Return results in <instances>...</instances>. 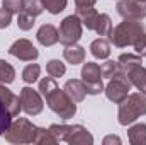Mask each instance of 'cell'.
Wrapping results in <instances>:
<instances>
[{
  "instance_id": "obj_10",
  "label": "cell",
  "mask_w": 146,
  "mask_h": 145,
  "mask_svg": "<svg viewBox=\"0 0 146 145\" xmlns=\"http://www.w3.org/2000/svg\"><path fill=\"white\" fill-rule=\"evenodd\" d=\"M19 97H21V106H22V109L29 116H37L42 111V108H44L41 92L34 91L33 87H22Z\"/></svg>"
},
{
  "instance_id": "obj_7",
  "label": "cell",
  "mask_w": 146,
  "mask_h": 145,
  "mask_svg": "<svg viewBox=\"0 0 146 145\" xmlns=\"http://www.w3.org/2000/svg\"><path fill=\"white\" fill-rule=\"evenodd\" d=\"M82 82L85 84L87 94L90 96H97L104 91V84H102V72L100 67L94 62H87L82 68Z\"/></svg>"
},
{
  "instance_id": "obj_2",
  "label": "cell",
  "mask_w": 146,
  "mask_h": 145,
  "mask_svg": "<svg viewBox=\"0 0 146 145\" xmlns=\"http://www.w3.org/2000/svg\"><path fill=\"white\" fill-rule=\"evenodd\" d=\"M145 33L146 31L143 22L124 19V22L112 28V31L109 34V41L117 48H126V46H133L138 41V38L141 34H145Z\"/></svg>"
},
{
  "instance_id": "obj_16",
  "label": "cell",
  "mask_w": 146,
  "mask_h": 145,
  "mask_svg": "<svg viewBox=\"0 0 146 145\" xmlns=\"http://www.w3.org/2000/svg\"><path fill=\"white\" fill-rule=\"evenodd\" d=\"M129 142L133 145H146V125L145 123H136L127 130Z\"/></svg>"
},
{
  "instance_id": "obj_21",
  "label": "cell",
  "mask_w": 146,
  "mask_h": 145,
  "mask_svg": "<svg viewBox=\"0 0 146 145\" xmlns=\"http://www.w3.org/2000/svg\"><path fill=\"white\" fill-rule=\"evenodd\" d=\"M46 72H48V75H51L53 79H58V77H63L65 75L66 67L60 60H49L48 65H46Z\"/></svg>"
},
{
  "instance_id": "obj_9",
  "label": "cell",
  "mask_w": 146,
  "mask_h": 145,
  "mask_svg": "<svg viewBox=\"0 0 146 145\" xmlns=\"http://www.w3.org/2000/svg\"><path fill=\"white\" fill-rule=\"evenodd\" d=\"M115 9L122 19L143 21L146 17V2L141 0H119Z\"/></svg>"
},
{
  "instance_id": "obj_27",
  "label": "cell",
  "mask_w": 146,
  "mask_h": 145,
  "mask_svg": "<svg viewBox=\"0 0 146 145\" xmlns=\"http://www.w3.org/2000/svg\"><path fill=\"white\" fill-rule=\"evenodd\" d=\"M34 144H46V145H54L58 144V140L53 137V133L49 132V128H37L36 133V142Z\"/></svg>"
},
{
  "instance_id": "obj_28",
  "label": "cell",
  "mask_w": 146,
  "mask_h": 145,
  "mask_svg": "<svg viewBox=\"0 0 146 145\" xmlns=\"http://www.w3.org/2000/svg\"><path fill=\"white\" fill-rule=\"evenodd\" d=\"M100 72H102V77L112 79L115 73H119V63H117V62H112V60H107L106 63H102Z\"/></svg>"
},
{
  "instance_id": "obj_12",
  "label": "cell",
  "mask_w": 146,
  "mask_h": 145,
  "mask_svg": "<svg viewBox=\"0 0 146 145\" xmlns=\"http://www.w3.org/2000/svg\"><path fill=\"white\" fill-rule=\"evenodd\" d=\"M126 77L129 79V82L134 85V87H138L143 94L146 96V68L139 63V65H134V67H131L129 70H126Z\"/></svg>"
},
{
  "instance_id": "obj_33",
  "label": "cell",
  "mask_w": 146,
  "mask_h": 145,
  "mask_svg": "<svg viewBox=\"0 0 146 145\" xmlns=\"http://www.w3.org/2000/svg\"><path fill=\"white\" fill-rule=\"evenodd\" d=\"M109 144H121V138L119 137H114V135H109V137H106L104 138V145H109Z\"/></svg>"
},
{
  "instance_id": "obj_15",
  "label": "cell",
  "mask_w": 146,
  "mask_h": 145,
  "mask_svg": "<svg viewBox=\"0 0 146 145\" xmlns=\"http://www.w3.org/2000/svg\"><path fill=\"white\" fill-rule=\"evenodd\" d=\"M63 56H65V60H66L68 63H72V65H80V63L85 62V50L75 43V44H70V46H65Z\"/></svg>"
},
{
  "instance_id": "obj_13",
  "label": "cell",
  "mask_w": 146,
  "mask_h": 145,
  "mask_svg": "<svg viewBox=\"0 0 146 145\" xmlns=\"http://www.w3.org/2000/svg\"><path fill=\"white\" fill-rule=\"evenodd\" d=\"M37 41L42 44V46H53L60 41V34H58V29L53 26V24H44L39 28L37 31Z\"/></svg>"
},
{
  "instance_id": "obj_19",
  "label": "cell",
  "mask_w": 146,
  "mask_h": 145,
  "mask_svg": "<svg viewBox=\"0 0 146 145\" xmlns=\"http://www.w3.org/2000/svg\"><path fill=\"white\" fill-rule=\"evenodd\" d=\"M94 31L99 34V36H109L110 31H112V21L107 14H99L97 21H95V28Z\"/></svg>"
},
{
  "instance_id": "obj_26",
  "label": "cell",
  "mask_w": 146,
  "mask_h": 145,
  "mask_svg": "<svg viewBox=\"0 0 146 145\" xmlns=\"http://www.w3.org/2000/svg\"><path fill=\"white\" fill-rule=\"evenodd\" d=\"M34 22H36V17L34 15H31L27 12H19V15H17V26H19V29L29 31V29H33Z\"/></svg>"
},
{
  "instance_id": "obj_3",
  "label": "cell",
  "mask_w": 146,
  "mask_h": 145,
  "mask_svg": "<svg viewBox=\"0 0 146 145\" xmlns=\"http://www.w3.org/2000/svg\"><path fill=\"white\" fill-rule=\"evenodd\" d=\"M49 132L58 142H66L70 145H92V133L82 125H51Z\"/></svg>"
},
{
  "instance_id": "obj_23",
  "label": "cell",
  "mask_w": 146,
  "mask_h": 145,
  "mask_svg": "<svg viewBox=\"0 0 146 145\" xmlns=\"http://www.w3.org/2000/svg\"><path fill=\"white\" fill-rule=\"evenodd\" d=\"M41 2H42L44 9H46L49 14H53V15L63 12V10L66 9V3H68V0H41Z\"/></svg>"
},
{
  "instance_id": "obj_24",
  "label": "cell",
  "mask_w": 146,
  "mask_h": 145,
  "mask_svg": "<svg viewBox=\"0 0 146 145\" xmlns=\"http://www.w3.org/2000/svg\"><path fill=\"white\" fill-rule=\"evenodd\" d=\"M42 10H44V5L41 0H24V7L21 12H27V14L37 17L39 14H42Z\"/></svg>"
},
{
  "instance_id": "obj_6",
  "label": "cell",
  "mask_w": 146,
  "mask_h": 145,
  "mask_svg": "<svg viewBox=\"0 0 146 145\" xmlns=\"http://www.w3.org/2000/svg\"><path fill=\"white\" fill-rule=\"evenodd\" d=\"M131 82L129 79L126 77V73H122L119 70V73H115L112 79H109V84L106 85V96L107 99L115 103V104H121L127 96H129V91H131Z\"/></svg>"
},
{
  "instance_id": "obj_8",
  "label": "cell",
  "mask_w": 146,
  "mask_h": 145,
  "mask_svg": "<svg viewBox=\"0 0 146 145\" xmlns=\"http://www.w3.org/2000/svg\"><path fill=\"white\" fill-rule=\"evenodd\" d=\"M82 29H83V24H82V21L78 19L76 14L65 17L63 22L60 24V29H58L60 43L65 44V46L75 44V43L82 38Z\"/></svg>"
},
{
  "instance_id": "obj_11",
  "label": "cell",
  "mask_w": 146,
  "mask_h": 145,
  "mask_svg": "<svg viewBox=\"0 0 146 145\" xmlns=\"http://www.w3.org/2000/svg\"><path fill=\"white\" fill-rule=\"evenodd\" d=\"M9 53L22 62H34L39 56V51L36 50V46L29 41V39H17L10 48Z\"/></svg>"
},
{
  "instance_id": "obj_18",
  "label": "cell",
  "mask_w": 146,
  "mask_h": 145,
  "mask_svg": "<svg viewBox=\"0 0 146 145\" xmlns=\"http://www.w3.org/2000/svg\"><path fill=\"white\" fill-rule=\"evenodd\" d=\"M76 15L78 19L82 21V24L87 28V29H94L95 28V21L99 17V12L94 9V7H88V9H76Z\"/></svg>"
},
{
  "instance_id": "obj_34",
  "label": "cell",
  "mask_w": 146,
  "mask_h": 145,
  "mask_svg": "<svg viewBox=\"0 0 146 145\" xmlns=\"http://www.w3.org/2000/svg\"><path fill=\"white\" fill-rule=\"evenodd\" d=\"M141 2H146V0H141Z\"/></svg>"
},
{
  "instance_id": "obj_32",
  "label": "cell",
  "mask_w": 146,
  "mask_h": 145,
  "mask_svg": "<svg viewBox=\"0 0 146 145\" xmlns=\"http://www.w3.org/2000/svg\"><path fill=\"white\" fill-rule=\"evenodd\" d=\"M97 0H75V7L76 9H88V7H94Z\"/></svg>"
},
{
  "instance_id": "obj_25",
  "label": "cell",
  "mask_w": 146,
  "mask_h": 145,
  "mask_svg": "<svg viewBox=\"0 0 146 145\" xmlns=\"http://www.w3.org/2000/svg\"><path fill=\"white\" fill-rule=\"evenodd\" d=\"M10 123H12V114L7 109V106L0 101V135H3L7 132V128L10 126Z\"/></svg>"
},
{
  "instance_id": "obj_20",
  "label": "cell",
  "mask_w": 146,
  "mask_h": 145,
  "mask_svg": "<svg viewBox=\"0 0 146 145\" xmlns=\"http://www.w3.org/2000/svg\"><path fill=\"white\" fill-rule=\"evenodd\" d=\"M15 79V70L14 67L5 62V60H0V84H12Z\"/></svg>"
},
{
  "instance_id": "obj_22",
  "label": "cell",
  "mask_w": 146,
  "mask_h": 145,
  "mask_svg": "<svg viewBox=\"0 0 146 145\" xmlns=\"http://www.w3.org/2000/svg\"><path fill=\"white\" fill-rule=\"evenodd\" d=\"M39 75H41V67L37 63H31L22 70V80L27 84H34L39 79Z\"/></svg>"
},
{
  "instance_id": "obj_29",
  "label": "cell",
  "mask_w": 146,
  "mask_h": 145,
  "mask_svg": "<svg viewBox=\"0 0 146 145\" xmlns=\"http://www.w3.org/2000/svg\"><path fill=\"white\" fill-rule=\"evenodd\" d=\"M2 7L7 9L12 14H19L22 10V7H24V0H3L2 2Z\"/></svg>"
},
{
  "instance_id": "obj_31",
  "label": "cell",
  "mask_w": 146,
  "mask_h": 145,
  "mask_svg": "<svg viewBox=\"0 0 146 145\" xmlns=\"http://www.w3.org/2000/svg\"><path fill=\"white\" fill-rule=\"evenodd\" d=\"M10 22H12V12H9L7 9L0 7V29L9 28Z\"/></svg>"
},
{
  "instance_id": "obj_4",
  "label": "cell",
  "mask_w": 146,
  "mask_h": 145,
  "mask_svg": "<svg viewBox=\"0 0 146 145\" xmlns=\"http://www.w3.org/2000/svg\"><path fill=\"white\" fill-rule=\"evenodd\" d=\"M143 114H146V96L143 92H133L119 104L117 111L119 125L127 126Z\"/></svg>"
},
{
  "instance_id": "obj_1",
  "label": "cell",
  "mask_w": 146,
  "mask_h": 145,
  "mask_svg": "<svg viewBox=\"0 0 146 145\" xmlns=\"http://www.w3.org/2000/svg\"><path fill=\"white\" fill-rule=\"evenodd\" d=\"M39 92L46 99L48 106L53 113H56L63 121L70 119L76 113V104L72 97L65 92V89H60L56 80L49 75L39 80Z\"/></svg>"
},
{
  "instance_id": "obj_30",
  "label": "cell",
  "mask_w": 146,
  "mask_h": 145,
  "mask_svg": "<svg viewBox=\"0 0 146 145\" xmlns=\"http://www.w3.org/2000/svg\"><path fill=\"white\" fill-rule=\"evenodd\" d=\"M133 46H134L136 55H139V56H146V33L138 38V41H136Z\"/></svg>"
},
{
  "instance_id": "obj_5",
  "label": "cell",
  "mask_w": 146,
  "mask_h": 145,
  "mask_svg": "<svg viewBox=\"0 0 146 145\" xmlns=\"http://www.w3.org/2000/svg\"><path fill=\"white\" fill-rule=\"evenodd\" d=\"M37 128L39 126L33 125L29 119L17 118L15 121L10 123V126L7 128L3 135H5V140L10 144H34Z\"/></svg>"
},
{
  "instance_id": "obj_14",
  "label": "cell",
  "mask_w": 146,
  "mask_h": 145,
  "mask_svg": "<svg viewBox=\"0 0 146 145\" xmlns=\"http://www.w3.org/2000/svg\"><path fill=\"white\" fill-rule=\"evenodd\" d=\"M65 92L72 97L75 103H82L87 96V89H85V84L82 80H76V79H72V80H66L65 84Z\"/></svg>"
},
{
  "instance_id": "obj_17",
  "label": "cell",
  "mask_w": 146,
  "mask_h": 145,
  "mask_svg": "<svg viewBox=\"0 0 146 145\" xmlns=\"http://www.w3.org/2000/svg\"><path fill=\"white\" fill-rule=\"evenodd\" d=\"M90 51H92V55H94L95 58H99V60H106V58L110 55L109 41L104 39V38H99V39L92 41V44H90Z\"/></svg>"
}]
</instances>
